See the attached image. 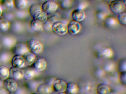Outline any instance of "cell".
Segmentation results:
<instances>
[{
  "label": "cell",
  "mask_w": 126,
  "mask_h": 94,
  "mask_svg": "<svg viewBox=\"0 0 126 94\" xmlns=\"http://www.w3.org/2000/svg\"><path fill=\"white\" fill-rule=\"evenodd\" d=\"M110 94H117V93L115 92H112V91H111L110 92Z\"/></svg>",
  "instance_id": "cell-38"
},
{
  "label": "cell",
  "mask_w": 126,
  "mask_h": 94,
  "mask_svg": "<svg viewBox=\"0 0 126 94\" xmlns=\"http://www.w3.org/2000/svg\"><path fill=\"white\" fill-rule=\"evenodd\" d=\"M9 76V69L4 65L0 66V80L4 81L8 78Z\"/></svg>",
  "instance_id": "cell-22"
},
{
  "label": "cell",
  "mask_w": 126,
  "mask_h": 94,
  "mask_svg": "<svg viewBox=\"0 0 126 94\" xmlns=\"http://www.w3.org/2000/svg\"><path fill=\"white\" fill-rule=\"evenodd\" d=\"M30 94H39L38 93H37V92H33L32 93H31Z\"/></svg>",
  "instance_id": "cell-39"
},
{
  "label": "cell",
  "mask_w": 126,
  "mask_h": 94,
  "mask_svg": "<svg viewBox=\"0 0 126 94\" xmlns=\"http://www.w3.org/2000/svg\"><path fill=\"white\" fill-rule=\"evenodd\" d=\"M118 70L119 72H126V60L125 58L120 60L118 65Z\"/></svg>",
  "instance_id": "cell-30"
},
{
  "label": "cell",
  "mask_w": 126,
  "mask_h": 94,
  "mask_svg": "<svg viewBox=\"0 0 126 94\" xmlns=\"http://www.w3.org/2000/svg\"><path fill=\"white\" fill-rule=\"evenodd\" d=\"M32 65L36 71H41L45 69L47 66V62L43 57H36Z\"/></svg>",
  "instance_id": "cell-9"
},
{
  "label": "cell",
  "mask_w": 126,
  "mask_h": 94,
  "mask_svg": "<svg viewBox=\"0 0 126 94\" xmlns=\"http://www.w3.org/2000/svg\"><path fill=\"white\" fill-rule=\"evenodd\" d=\"M12 67L15 68L22 69L25 66V60L22 55H15L11 59Z\"/></svg>",
  "instance_id": "cell-10"
},
{
  "label": "cell",
  "mask_w": 126,
  "mask_h": 94,
  "mask_svg": "<svg viewBox=\"0 0 126 94\" xmlns=\"http://www.w3.org/2000/svg\"><path fill=\"white\" fill-rule=\"evenodd\" d=\"M48 17V16L45 12L42 10H40L37 12L32 18L33 19L43 23L47 20Z\"/></svg>",
  "instance_id": "cell-20"
},
{
  "label": "cell",
  "mask_w": 126,
  "mask_h": 94,
  "mask_svg": "<svg viewBox=\"0 0 126 94\" xmlns=\"http://www.w3.org/2000/svg\"><path fill=\"white\" fill-rule=\"evenodd\" d=\"M5 94H9V93H5Z\"/></svg>",
  "instance_id": "cell-42"
},
{
  "label": "cell",
  "mask_w": 126,
  "mask_h": 94,
  "mask_svg": "<svg viewBox=\"0 0 126 94\" xmlns=\"http://www.w3.org/2000/svg\"><path fill=\"white\" fill-rule=\"evenodd\" d=\"M119 79L120 83L122 84L126 85V72H119Z\"/></svg>",
  "instance_id": "cell-31"
},
{
  "label": "cell",
  "mask_w": 126,
  "mask_h": 94,
  "mask_svg": "<svg viewBox=\"0 0 126 94\" xmlns=\"http://www.w3.org/2000/svg\"><path fill=\"white\" fill-rule=\"evenodd\" d=\"M9 75L11 78L15 80H20L23 78V73L22 69L15 68L12 67L9 69Z\"/></svg>",
  "instance_id": "cell-14"
},
{
  "label": "cell",
  "mask_w": 126,
  "mask_h": 94,
  "mask_svg": "<svg viewBox=\"0 0 126 94\" xmlns=\"http://www.w3.org/2000/svg\"><path fill=\"white\" fill-rule=\"evenodd\" d=\"M81 26L79 22L71 20L67 24V33L70 35L77 34L81 30Z\"/></svg>",
  "instance_id": "cell-8"
},
{
  "label": "cell",
  "mask_w": 126,
  "mask_h": 94,
  "mask_svg": "<svg viewBox=\"0 0 126 94\" xmlns=\"http://www.w3.org/2000/svg\"><path fill=\"white\" fill-rule=\"evenodd\" d=\"M89 0V1H94V0Z\"/></svg>",
  "instance_id": "cell-41"
},
{
  "label": "cell",
  "mask_w": 126,
  "mask_h": 94,
  "mask_svg": "<svg viewBox=\"0 0 126 94\" xmlns=\"http://www.w3.org/2000/svg\"><path fill=\"white\" fill-rule=\"evenodd\" d=\"M111 91L110 87L104 83L99 84L96 87V92L98 94H110Z\"/></svg>",
  "instance_id": "cell-16"
},
{
  "label": "cell",
  "mask_w": 126,
  "mask_h": 94,
  "mask_svg": "<svg viewBox=\"0 0 126 94\" xmlns=\"http://www.w3.org/2000/svg\"><path fill=\"white\" fill-rule=\"evenodd\" d=\"M79 87L76 84L70 82L67 83L66 91L68 94H76L79 91Z\"/></svg>",
  "instance_id": "cell-19"
},
{
  "label": "cell",
  "mask_w": 126,
  "mask_h": 94,
  "mask_svg": "<svg viewBox=\"0 0 126 94\" xmlns=\"http://www.w3.org/2000/svg\"><path fill=\"white\" fill-rule=\"evenodd\" d=\"M4 89L10 93H13L17 89V83L16 80L8 77L3 81Z\"/></svg>",
  "instance_id": "cell-6"
},
{
  "label": "cell",
  "mask_w": 126,
  "mask_h": 94,
  "mask_svg": "<svg viewBox=\"0 0 126 94\" xmlns=\"http://www.w3.org/2000/svg\"><path fill=\"white\" fill-rule=\"evenodd\" d=\"M9 27V23L7 19L3 18H0V31H5Z\"/></svg>",
  "instance_id": "cell-26"
},
{
  "label": "cell",
  "mask_w": 126,
  "mask_h": 94,
  "mask_svg": "<svg viewBox=\"0 0 126 94\" xmlns=\"http://www.w3.org/2000/svg\"><path fill=\"white\" fill-rule=\"evenodd\" d=\"M29 26L31 29L35 31H39L43 30L42 23L34 19L30 21Z\"/></svg>",
  "instance_id": "cell-17"
},
{
  "label": "cell",
  "mask_w": 126,
  "mask_h": 94,
  "mask_svg": "<svg viewBox=\"0 0 126 94\" xmlns=\"http://www.w3.org/2000/svg\"><path fill=\"white\" fill-rule=\"evenodd\" d=\"M108 7L110 12L114 14H118L124 12L126 8V4L122 0H114L109 3Z\"/></svg>",
  "instance_id": "cell-3"
},
{
  "label": "cell",
  "mask_w": 126,
  "mask_h": 94,
  "mask_svg": "<svg viewBox=\"0 0 126 94\" xmlns=\"http://www.w3.org/2000/svg\"><path fill=\"white\" fill-rule=\"evenodd\" d=\"M24 60H25V66H31L32 65L33 62L36 59V55L28 51L23 55Z\"/></svg>",
  "instance_id": "cell-15"
},
{
  "label": "cell",
  "mask_w": 126,
  "mask_h": 94,
  "mask_svg": "<svg viewBox=\"0 0 126 94\" xmlns=\"http://www.w3.org/2000/svg\"><path fill=\"white\" fill-rule=\"evenodd\" d=\"M25 44L29 51L35 55L41 53L42 50V45L37 40L30 39L26 41Z\"/></svg>",
  "instance_id": "cell-1"
},
{
  "label": "cell",
  "mask_w": 126,
  "mask_h": 94,
  "mask_svg": "<svg viewBox=\"0 0 126 94\" xmlns=\"http://www.w3.org/2000/svg\"><path fill=\"white\" fill-rule=\"evenodd\" d=\"M85 14L83 10L78 9L72 10L70 14V17L72 20L80 22L84 20Z\"/></svg>",
  "instance_id": "cell-11"
},
{
  "label": "cell",
  "mask_w": 126,
  "mask_h": 94,
  "mask_svg": "<svg viewBox=\"0 0 126 94\" xmlns=\"http://www.w3.org/2000/svg\"><path fill=\"white\" fill-rule=\"evenodd\" d=\"M67 83L65 80L61 78L55 79L52 85L53 90L57 93L64 92L66 91Z\"/></svg>",
  "instance_id": "cell-5"
},
{
  "label": "cell",
  "mask_w": 126,
  "mask_h": 94,
  "mask_svg": "<svg viewBox=\"0 0 126 94\" xmlns=\"http://www.w3.org/2000/svg\"><path fill=\"white\" fill-rule=\"evenodd\" d=\"M41 7L42 11L49 16L56 12L58 6L54 1L47 0L43 3Z\"/></svg>",
  "instance_id": "cell-4"
},
{
  "label": "cell",
  "mask_w": 126,
  "mask_h": 94,
  "mask_svg": "<svg viewBox=\"0 0 126 94\" xmlns=\"http://www.w3.org/2000/svg\"><path fill=\"white\" fill-rule=\"evenodd\" d=\"M2 12L3 9H2V7H1V6H0V17L2 16Z\"/></svg>",
  "instance_id": "cell-36"
},
{
  "label": "cell",
  "mask_w": 126,
  "mask_h": 94,
  "mask_svg": "<svg viewBox=\"0 0 126 94\" xmlns=\"http://www.w3.org/2000/svg\"><path fill=\"white\" fill-rule=\"evenodd\" d=\"M0 6L2 9L10 10L14 7L13 0H1L0 1Z\"/></svg>",
  "instance_id": "cell-24"
},
{
  "label": "cell",
  "mask_w": 126,
  "mask_h": 94,
  "mask_svg": "<svg viewBox=\"0 0 126 94\" xmlns=\"http://www.w3.org/2000/svg\"><path fill=\"white\" fill-rule=\"evenodd\" d=\"M96 16L97 18L100 20H104L106 17V14L104 12L99 11L96 12Z\"/></svg>",
  "instance_id": "cell-32"
},
{
  "label": "cell",
  "mask_w": 126,
  "mask_h": 94,
  "mask_svg": "<svg viewBox=\"0 0 126 94\" xmlns=\"http://www.w3.org/2000/svg\"><path fill=\"white\" fill-rule=\"evenodd\" d=\"M57 94H68L67 93H66L65 92H60V93H58Z\"/></svg>",
  "instance_id": "cell-37"
},
{
  "label": "cell",
  "mask_w": 126,
  "mask_h": 94,
  "mask_svg": "<svg viewBox=\"0 0 126 94\" xmlns=\"http://www.w3.org/2000/svg\"><path fill=\"white\" fill-rule=\"evenodd\" d=\"M51 31L55 35L63 36L67 33V24L63 21H56L52 25Z\"/></svg>",
  "instance_id": "cell-2"
},
{
  "label": "cell",
  "mask_w": 126,
  "mask_h": 94,
  "mask_svg": "<svg viewBox=\"0 0 126 94\" xmlns=\"http://www.w3.org/2000/svg\"><path fill=\"white\" fill-rule=\"evenodd\" d=\"M23 73V78L27 80L33 79L36 75V70L31 66H27L22 68Z\"/></svg>",
  "instance_id": "cell-13"
},
{
  "label": "cell",
  "mask_w": 126,
  "mask_h": 94,
  "mask_svg": "<svg viewBox=\"0 0 126 94\" xmlns=\"http://www.w3.org/2000/svg\"><path fill=\"white\" fill-rule=\"evenodd\" d=\"M48 0L52 1H54L57 0Z\"/></svg>",
  "instance_id": "cell-40"
},
{
  "label": "cell",
  "mask_w": 126,
  "mask_h": 94,
  "mask_svg": "<svg viewBox=\"0 0 126 94\" xmlns=\"http://www.w3.org/2000/svg\"><path fill=\"white\" fill-rule=\"evenodd\" d=\"M52 85L47 83L39 84L36 88V92L39 94H51L53 92Z\"/></svg>",
  "instance_id": "cell-12"
},
{
  "label": "cell",
  "mask_w": 126,
  "mask_h": 94,
  "mask_svg": "<svg viewBox=\"0 0 126 94\" xmlns=\"http://www.w3.org/2000/svg\"><path fill=\"white\" fill-rule=\"evenodd\" d=\"M108 65H107L105 67V70H106V71H107L108 72H111L114 69L113 65L111 64Z\"/></svg>",
  "instance_id": "cell-34"
},
{
  "label": "cell",
  "mask_w": 126,
  "mask_h": 94,
  "mask_svg": "<svg viewBox=\"0 0 126 94\" xmlns=\"http://www.w3.org/2000/svg\"><path fill=\"white\" fill-rule=\"evenodd\" d=\"M104 20L105 25L109 28L114 27L118 23L117 19L112 16H106Z\"/></svg>",
  "instance_id": "cell-18"
},
{
  "label": "cell",
  "mask_w": 126,
  "mask_h": 94,
  "mask_svg": "<svg viewBox=\"0 0 126 94\" xmlns=\"http://www.w3.org/2000/svg\"><path fill=\"white\" fill-rule=\"evenodd\" d=\"M99 56L102 58L108 59L112 56L113 52L111 48L106 47L103 48L99 51Z\"/></svg>",
  "instance_id": "cell-21"
},
{
  "label": "cell",
  "mask_w": 126,
  "mask_h": 94,
  "mask_svg": "<svg viewBox=\"0 0 126 94\" xmlns=\"http://www.w3.org/2000/svg\"><path fill=\"white\" fill-rule=\"evenodd\" d=\"M53 24V23L47 19L45 22L42 23L43 30L46 31H51Z\"/></svg>",
  "instance_id": "cell-29"
},
{
  "label": "cell",
  "mask_w": 126,
  "mask_h": 94,
  "mask_svg": "<svg viewBox=\"0 0 126 94\" xmlns=\"http://www.w3.org/2000/svg\"><path fill=\"white\" fill-rule=\"evenodd\" d=\"M40 10H42L41 5L38 4H33L31 5L29 8V14L32 18V17L37 12Z\"/></svg>",
  "instance_id": "cell-25"
},
{
  "label": "cell",
  "mask_w": 126,
  "mask_h": 94,
  "mask_svg": "<svg viewBox=\"0 0 126 94\" xmlns=\"http://www.w3.org/2000/svg\"><path fill=\"white\" fill-rule=\"evenodd\" d=\"M117 20L118 23L123 26L126 25V13L123 12L118 14L117 17Z\"/></svg>",
  "instance_id": "cell-27"
},
{
  "label": "cell",
  "mask_w": 126,
  "mask_h": 94,
  "mask_svg": "<svg viewBox=\"0 0 126 94\" xmlns=\"http://www.w3.org/2000/svg\"><path fill=\"white\" fill-rule=\"evenodd\" d=\"M29 51L25 44L22 42H17L11 47V52L14 55H23Z\"/></svg>",
  "instance_id": "cell-7"
},
{
  "label": "cell",
  "mask_w": 126,
  "mask_h": 94,
  "mask_svg": "<svg viewBox=\"0 0 126 94\" xmlns=\"http://www.w3.org/2000/svg\"><path fill=\"white\" fill-rule=\"evenodd\" d=\"M72 4L71 0H62L60 3V6L62 9H67L71 6Z\"/></svg>",
  "instance_id": "cell-28"
},
{
  "label": "cell",
  "mask_w": 126,
  "mask_h": 94,
  "mask_svg": "<svg viewBox=\"0 0 126 94\" xmlns=\"http://www.w3.org/2000/svg\"><path fill=\"white\" fill-rule=\"evenodd\" d=\"M5 90L3 89H0V94H5L6 93L5 92Z\"/></svg>",
  "instance_id": "cell-35"
},
{
  "label": "cell",
  "mask_w": 126,
  "mask_h": 94,
  "mask_svg": "<svg viewBox=\"0 0 126 94\" xmlns=\"http://www.w3.org/2000/svg\"><path fill=\"white\" fill-rule=\"evenodd\" d=\"M87 6L88 4L87 3L85 2H82L78 4V6H77V9L83 10L85 9Z\"/></svg>",
  "instance_id": "cell-33"
},
{
  "label": "cell",
  "mask_w": 126,
  "mask_h": 94,
  "mask_svg": "<svg viewBox=\"0 0 126 94\" xmlns=\"http://www.w3.org/2000/svg\"><path fill=\"white\" fill-rule=\"evenodd\" d=\"M14 6L19 10L24 9L27 6V0H13Z\"/></svg>",
  "instance_id": "cell-23"
}]
</instances>
